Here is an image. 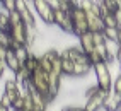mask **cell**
Masks as SVG:
<instances>
[{
  "instance_id": "cell-1",
  "label": "cell",
  "mask_w": 121,
  "mask_h": 111,
  "mask_svg": "<svg viewBox=\"0 0 121 111\" xmlns=\"http://www.w3.org/2000/svg\"><path fill=\"white\" fill-rule=\"evenodd\" d=\"M109 62H99L92 65V70L97 79V85L104 91H112V79H111V72H109Z\"/></svg>"
},
{
  "instance_id": "cell-2",
  "label": "cell",
  "mask_w": 121,
  "mask_h": 111,
  "mask_svg": "<svg viewBox=\"0 0 121 111\" xmlns=\"http://www.w3.org/2000/svg\"><path fill=\"white\" fill-rule=\"evenodd\" d=\"M33 7H34L36 14L39 15V19H41L44 24L55 26V9L48 4V0H34Z\"/></svg>"
},
{
  "instance_id": "cell-3",
  "label": "cell",
  "mask_w": 121,
  "mask_h": 111,
  "mask_svg": "<svg viewBox=\"0 0 121 111\" xmlns=\"http://www.w3.org/2000/svg\"><path fill=\"white\" fill-rule=\"evenodd\" d=\"M111 94V91H104V89H99L97 94H94L92 98H89L85 99V111H101L102 109V104H104V101H106V98Z\"/></svg>"
},
{
  "instance_id": "cell-4",
  "label": "cell",
  "mask_w": 121,
  "mask_h": 111,
  "mask_svg": "<svg viewBox=\"0 0 121 111\" xmlns=\"http://www.w3.org/2000/svg\"><path fill=\"white\" fill-rule=\"evenodd\" d=\"M10 36L21 44H27V24L24 21L19 22V24H14L10 27Z\"/></svg>"
},
{
  "instance_id": "cell-5",
  "label": "cell",
  "mask_w": 121,
  "mask_h": 111,
  "mask_svg": "<svg viewBox=\"0 0 121 111\" xmlns=\"http://www.w3.org/2000/svg\"><path fill=\"white\" fill-rule=\"evenodd\" d=\"M78 44H80V48L84 50L85 55H89L91 51L95 50L94 38H92V33H91V31H87V33H84V34H80V36H78Z\"/></svg>"
},
{
  "instance_id": "cell-6",
  "label": "cell",
  "mask_w": 121,
  "mask_h": 111,
  "mask_svg": "<svg viewBox=\"0 0 121 111\" xmlns=\"http://www.w3.org/2000/svg\"><path fill=\"white\" fill-rule=\"evenodd\" d=\"M85 14H87V24H89V31L91 33L104 29V21L101 15H95L94 12H85Z\"/></svg>"
},
{
  "instance_id": "cell-7",
  "label": "cell",
  "mask_w": 121,
  "mask_h": 111,
  "mask_svg": "<svg viewBox=\"0 0 121 111\" xmlns=\"http://www.w3.org/2000/svg\"><path fill=\"white\" fill-rule=\"evenodd\" d=\"M5 63H7V68L10 70V72H17V70L22 67V63L19 62V58L15 57V53H14V50H7V53H5Z\"/></svg>"
},
{
  "instance_id": "cell-8",
  "label": "cell",
  "mask_w": 121,
  "mask_h": 111,
  "mask_svg": "<svg viewBox=\"0 0 121 111\" xmlns=\"http://www.w3.org/2000/svg\"><path fill=\"white\" fill-rule=\"evenodd\" d=\"M92 70V63H82V62H75L73 65V75L75 79H84L89 72Z\"/></svg>"
},
{
  "instance_id": "cell-9",
  "label": "cell",
  "mask_w": 121,
  "mask_h": 111,
  "mask_svg": "<svg viewBox=\"0 0 121 111\" xmlns=\"http://www.w3.org/2000/svg\"><path fill=\"white\" fill-rule=\"evenodd\" d=\"M10 17H9V12L5 9L0 10V33H10Z\"/></svg>"
},
{
  "instance_id": "cell-10",
  "label": "cell",
  "mask_w": 121,
  "mask_h": 111,
  "mask_svg": "<svg viewBox=\"0 0 121 111\" xmlns=\"http://www.w3.org/2000/svg\"><path fill=\"white\" fill-rule=\"evenodd\" d=\"M31 75H33V72H31V70H27L26 65H22L17 72H15V80H17L19 84H26L29 79H31Z\"/></svg>"
},
{
  "instance_id": "cell-11",
  "label": "cell",
  "mask_w": 121,
  "mask_h": 111,
  "mask_svg": "<svg viewBox=\"0 0 121 111\" xmlns=\"http://www.w3.org/2000/svg\"><path fill=\"white\" fill-rule=\"evenodd\" d=\"M14 53H15V57L19 58V62L22 63V65H24V62H26V60L29 58V55H31L27 44H21V46H17V48L14 50Z\"/></svg>"
},
{
  "instance_id": "cell-12",
  "label": "cell",
  "mask_w": 121,
  "mask_h": 111,
  "mask_svg": "<svg viewBox=\"0 0 121 111\" xmlns=\"http://www.w3.org/2000/svg\"><path fill=\"white\" fill-rule=\"evenodd\" d=\"M73 65H75V62H72L70 58H63L61 57V70H63V75L65 77L73 75Z\"/></svg>"
},
{
  "instance_id": "cell-13",
  "label": "cell",
  "mask_w": 121,
  "mask_h": 111,
  "mask_svg": "<svg viewBox=\"0 0 121 111\" xmlns=\"http://www.w3.org/2000/svg\"><path fill=\"white\" fill-rule=\"evenodd\" d=\"M118 46H119V43H118V41H109V39H106V48H108V57H109V62L116 58V55H118Z\"/></svg>"
},
{
  "instance_id": "cell-14",
  "label": "cell",
  "mask_w": 121,
  "mask_h": 111,
  "mask_svg": "<svg viewBox=\"0 0 121 111\" xmlns=\"http://www.w3.org/2000/svg\"><path fill=\"white\" fill-rule=\"evenodd\" d=\"M24 65L27 67V70L34 72V70H38V68H39V57H36L34 53H31V55H29V58L24 62Z\"/></svg>"
},
{
  "instance_id": "cell-15",
  "label": "cell",
  "mask_w": 121,
  "mask_h": 111,
  "mask_svg": "<svg viewBox=\"0 0 121 111\" xmlns=\"http://www.w3.org/2000/svg\"><path fill=\"white\" fill-rule=\"evenodd\" d=\"M39 68L44 70V72L48 74H51V70H53V62L50 58H46L44 55H39Z\"/></svg>"
},
{
  "instance_id": "cell-16",
  "label": "cell",
  "mask_w": 121,
  "mask_h": 111,
  "mask_svg": "<svg viewBox=\"0 0 121 111\" xmlns=\"http://www.w3.org/2000/svg\"><path fill=\"white\" fill-rule=\"evenodd\" d=\"M77 5H78L77 0H60V9L65 12H72Z\"/></svg>"
},
{
  "instance_id": "cell-17",
  "label": "cell",
  "mask_w": 121,
  "mask_h": 111,
  "mask_svg": "<svg viewBox=\"0 0 121 111\" xmlns=\"http://www.w3.org/2000/svg\"><path fill=\"white\" fill-rule=\"evenodd\" d=\"M102 21H104V27H118L116 17L112 12H108L106 15H102Z\"/></svg>"
},
{
  "instance_id": "cell-18",
  "label": "cell",
  "mask_w": 121,
  "mask_h": 111,
  "mask_svg": "<svg viewBox=\"0 0 121 111\" xmlns=\"http://www.w3.org/2000/svg\"><path fill=\"white\" fill-rule=\"evenodd\" d=\"M102 33H104V38L109 41H118V27H104Z\"/></svg>"
},
{
  "instance_id": "cell-19",
  "label": "cell",
  "mask_w": 121,
  "mask_h": 111,
  "mask_svg": "<svg viewBox=\"0 0 121 111\" xmlns=\"http://www.w3.org/2000/svg\"><path fill=\"white\" fill-rule=\"evenodd\" d=\"M53 74L56 75H63V70H61V53L53 60V70H51Z\"/></svg>"
},
{
  "instance_id": "cell-20",
  "label": "cell",
  "mask_w": 121,
  "mask_h": 111,
  "mask_svg": "<svg viewBox=\"0 0 121 111\" xmlns=\"http://www.w3.org/2000/svg\"><path fill=\"white\" fill-rule=\"evenodd\" d=\"M10 43H12L10 33H0V46H4V48H10Z\"/></svg>"
},
{
  "instance_id": "cell-21",
  "label": "cell",
  "mask_w": 121,
  "mask_h": 111,
  "mask_svg": "<svg viewBox=\"0 0 121 111\" xmlns=\"http://www.w3.org/2000/svg\"><path fill=\"white\" fill-rule=\"evenodd\" d=\"M95 51H97L104 62H109V57H108V48H106V41L101 43V44H95Z\"/></svg>"
},
{
  "instance_id": "cell-22",
  "label": "cell",
  "mask_w": 121,
  "mask_h": 111,
  "mask_svg": "<svg viewBox=\"0 0 121 111\" xmlns=\"http://www.w3.org/2000/svg\"><path fill=\"white\" fill-rule=\"evenodd\" d=\"M99 89H101V87L97 85V82H95L94 85H91V87H87V89L84 91V98H85V99H89V98H92L94 94H97V91H99Z\"/></svg>"
},
{
  "instance_id": "cell-23",
  "label": "cell",
  "mask_w": 121,
  "mask_h": 111,
  "mask_svg": "<svg viewBox=\"0 0 121 111\" xmlns=\"http://www.w3.org/2000/svg\"><path fill=\"white\" fill-rule=\"evenodd\" d=\"M24 109L26 111H33L34 109V101H33V96L27 92L26 98H24Z\"/></svg>"
},
{
  "instance_id": "cell-24",
  "label": "cell",
  "mask_w": 121,
  "mask_h": 111,
  "mask_svg": "<svg viewBox=\"0 0 121 111\" xmlns=\"http://www.w3.org/2000/svg\"><path fill=\"white\" fill-rule=\"evenodd\" d=\"M15 2H17V0H2L0 5H2V9H5L7 12H10V10H15Z\"/></svg>"
},
{
  "instance_id": "cell-25",
  "label": "cell",
  "mask_w": 121,
  "mask_h": 111,
  "mask_svg": "<svg viewBox=\"0 0 121 111\" xmlns=\"http://www.w3.org/2000/svg\"><path fill=\"white\" fill-rule=\"evenodd\" d=\"M9 17H10V24H19V22H22V17H21V14L19 10H10L9 12Z\"/></svg>"
},
{
  "instance_id": "cell-26",
  "label": "cell",
  "mask_w": 121,
  "mask_h": 111,
  "mask_svg": "<svg viewBox=\"0 0 121 111\" xmlns=\"http://www.w3.org/2000/svg\"><path fill=\"white\" fill-rule=\"evenodd\" d=\"M87 57H89V62H91L92 65H95V63H99V62H104V60H102V57H101V55L95 51V50H94V51H91V53L87 55Z\"/></svg>"
},
{
  "instance_id": "cell-27",
  "label": "cell",
  "mask_w": 121,
  "mask_h": 111,
  "mask_svg": "<svg viewBox=\"0 0 121 111\" xmlns=\"http://www.w3.org/2000/svg\"><path fill=\"white\" fill-rule=\"evenodd\" d=\"M0 104H4V106H7V108L12 109V99L9 98V94H7L5 91L2 92V96H0Z\"/></svg>"
},
{
  "instance_id": "cell-28",
  "label": "cell",
  "mask_w": 121,
  "mask_h": 111,
  "mask_svg": "<svg viewBox=\"0 0 121 111\" xmlns=\"http://www.w3.org/2000/svg\"><path fill=\"white\" fill-rule=\"evenodd\" d=\"M112 91L121 94V72L118 74V77L114 79V80H112Z\"/></svg>"
},
{
  "instance_id": "cell-29",
  "label": "cell",
  "mask_w": 121,
  "mask_h": 111,
  "mask_svg": "<svg viewBox=\"0 0 121 111\" xmlns=\"http://www.w3.org/2000/svg\"><path fill=\"white\" fill-rule=\"evenodd\" d=\"M63 109H65V111H85L84 106H78V104H67Z\"/></svg>"
},
{
  "instance_id": "cell-30",
  "label": "cell",
  "mask_w": 121,
  "mask_h": 111,
  "mask_svg": "<svg viewBox=\"0 0 121 111\" xmlns=\"http://www.w3.org/2000/svg\"><path fill=\"white\" fill-rule=\"evenodd\" d=\"M112 14H114V17H116V22H118V27L121 26V5H118L114 10H112Z\"/></svg>"
},
{
  "instance_id": "cell-31",
  "label": "cell",
  "mask_w": 121,
  "mask_h": 111,
  "mask_svg": "<svg viewBox=\"0 0 121 111\" xmlns=\"http://www.w3.org/2000/svg\"><path fill=\"white\" fill-rule=\"evenodd\" d=\"M5 92L9 94V98L12 99V102H14V99H15V98H17L19 94H21V92H19V89H14V91H5Z\"/></svg>"
},
{
  "instance_id": "cell-32",
  "label": "cell",
  "mask_w": 121,
  "mask_h": 111,
  "mask_svg": "<svg viewBox=\"0 0 121 111\" xmlns=\"http://www.w3.org/2000/svg\"><path fill=\"white\" fill-rule=\"evenodd\" d=\"M5 68H7V63H5V60H0V77L4 75V72H5Z\"/></svg>"
},
{
  "instance_id": "cell-33",
  "label": "cell",
  "mask_w": 121,
  "mask_h": 111,
  "mask_svg": "<svg viewBox=\"0 0 121 111\" xmlns=\"http://www.w3.org/2000/svg\"><path fill=\"white\" fill-rule=\"evenodd\" d=\"M116 58L121 62V43H119V46H118V55H116Z\"/></svg>"
},
{
  "instance_id": "cell-34",
  "label": "cell",
  "mask_w": 121,
  "mask_h": 111,
  "mask_svg": "<svg viewBox=\"0 0 121 111\" xmlns=\"http://www.w3.org/2000/svg\"><path fill=\"white\" fill-rule=\"evenodd\" d=\"M118 43H121V26L118 27Z\"/></svg>"
},
{
  "instance_id": "cell-35",
  "label": "cell",
  "mask_w": 121,
  "mask_h": 111,
  "mask_svg": "<svg viewBox=\"0 0 121 111\" xmlns=\"http://www.w3.org/2000/svg\"><path fill=\"white\" fill-rule=\"evenodd\" d=\"M0 111H10V108H7V106H4V104H0Z\"/></svg>"
},
{
  "instance_id": "cell-36",
  "label": "cell",
  "mask_w": 121,
  "mask_h": 111,
  "mask_svg": "<svg viewBox=\"0 0 121 111\" xmlns=\"http://www.w3.org/2000/svg\"><path fill=\"white\" fill-rule=\"evenodd\" d=\"M12 111H26V109H22V108H21V109H12Z\"/></svg>"
},
{
  "instance_id": "cell-37",
  "label": "cell",
  "mask_w": 121,
  "mask_h": 111,
  "mask_svg": "<svg viewBox=\"0 0 121 111\" xmlns=\"http://www.w3.org/2000/svg\"><path fill=\"white\" fill-rule=\"evenodd\" d=\"M27 2H34V0H27Z\"/></svg>"
},
{
  "instance_id": "cell-38",
  "label": "cell",
  "mask_w": 121,
  "mask_h": 111,
  "mask_svg": "<svg viewBox=\"0 0 121 111\" xmlns=\"http://www.w3.org/2000/svg\"><path fill=\"white\" fill-rule=\"evenodd\" d=\"M61 111H65V109H61Z\"/></svg>"
},
{
  "instance_id": "cell-39",
  "label": "cell",
  "mask_w": 121,
  "mask_h": 111,
  "mask_svg": "<svg viewBox=\"0 0 121 111\" xmlns=\"http://www.w3.org/2000/svg\"><path fill=\"white\" fill-rule=\"evenodd\" d=\"M119 65H121V62H119Z\"/></svg>"
},
{
  "instance_id": "cell-40",
  "label": "cell",
  "mask_w": 121,
  "mask_h": 111,
  "mask_svg": "<svg viewBox=\"0 0 121 111\" xmlns=\"http://www.w3.org/2000/svg\"><path fill=\"white\" fill-rule=\"evenodd\" d=\"M0 2H2V0H0Z\"/></svg>"
},
{
  "instance_id": "cell-41",
  "label": "cell",
  "mask_w": 121,
  "mask_h": 111,
  "mask_svg": "<svg viewBox=\"0 0 121 111\" xmlns=\"http://www.w3.org/2000/svg\"><path fill=\"white\" fill-rule=\"evenodd\" d=\"M0 60H2V58H0Z\"/></svg>"
},
{
  "instance_id": "cell-42",
  "label": "cell",
  "mask_w": 121,
  "mask_h": 111,
  "mask_svg": "<svg viewBox=\"0 0 121 111\" xmlns=\"http://www.w3.org/2000/svg\"><path fill=\"white\" fill-rule=\"evenodd\" d=\"M0 79H2V77H0Z\"/></svg>"
}]
</instances>
